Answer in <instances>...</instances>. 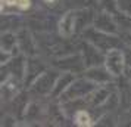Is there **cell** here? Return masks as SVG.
I'll list each match as a JSON object with an SVG mask.
<instances>
[{"label":"cell","instance_id":"8992f818","mask_svg":"<svg viewBox=\"0 0 131 127\" xmlns=\"http://www.w3.org/2000/svg\"><path fill=\"white\" fill-rule=\"evenodd\" d=\"M112 15L113 13H109V12H106V11L100 12L94 18V21H93L94 28L103 31V33H107V34H116L118 30H119V27H118V24H116L115 16H112Z\"/></svg>","mask_w":131,"mask_h":127},{"label":"cell","instance_id":"d6986e66","mask_svg":"<svg viewBox=\"0 0 131 127\" xmlns=\"http://www.w3.org/2000/svg\"><path fill=\"white\" fill-rule=\"evenodd\" d=\"M124 58H125V64H127V67L131 68V47L125 49L124 50Z\"/></svg>","mask_w":131,"mask_h":127},{"label":"cell","instance_id":"ac0fdd59","mask_svg":"<svg viewBox=\"0 0 131 127\" xmlns=\"http://www.w3.org/2000/svg\"><path fill=\"white\" fill-rule=\"evenodd\" d=\"M16 6H18L19 9H22V11H25V9H28V7L31 6V0H18Z\"/></svg>","mask_w":131,"mask_h":127},{"label":"cell","instance_id":"30bf717a","mask_svg":"<svg viewBox=\"0 0 131 127\" xmlns=\"http://www.w3.org/2000/svg\"><path fill=\"white\" fill-rule=\"evenodd\" d=\"M85 77L91 80L93 83H96V84H107V83L112 81L113 75L107 70H103V68L97 65V67H90L85 71Z\"/></svg>","mask_w":131,"mask_h":127},{"label":"cell","instance_id":"ba28073f","mask_svg":"<svg viewBox=\"0 0 131 127\" xmlns=\"http://www.w3.org/2000/svg\"><path fill=\"white\" fill-rule=\"evenodd\" d=\"M77 33V12H66L59 21V34L63 38H71Z\"/></svg>","mask_w":131,"mask_h":127},{"label":"cell","instance_id":"3957f363","mask_svg":"<svg viewBox=\"0 0 131 127\" xmlns=\"http://www.w3.org/2000/svg\"><path fill=\"white\" fill-rule=\"evenodd\" d=\"M125 67H127V64H125L124 52L119 50L118 47L109 50L105 55V68L112 74L113 77H121L124 74Z\"/></svg>","mask_w":131,"mask_h":127},{"label":"cell","instance_id":"9a60e30c","mask_svg":"<svg viewBox=\"0 0 131 127\" xmlns=\"http://www.w3.org/2000/svg\"><path fill=\"white\" fill-rule=\"evenodd\" d=\"M74 123L77 126H91L93 124V120H91V115L85 111V109H78L77 112L74 114Z\"/></svg>","mask_w":131,"mask_h":127},{"label":"cell","instance_id":"9c48e42d","mask_svg":"<svg viewBox=\"0 0 131 127\" xmlns=\"http://www.w3.org/2000/svg\"><path fill=\"white\" fill-rule=\"evenodd\" d=\"M18 46L19 50L22 53L28 55V56H34L36 55V43H34V38L31 37L30 31L22 28V30L18 33Z\"/></svg>","mask_w":131,"mask_h":127},{"label":"cell","instance_id":"2e32d148","mask_svg":"<svg viewBox=\"0 0 131 127\" xmlns=\"http://www.w3.org/2000/svg\"><path fill=\"white\" fill-rule=\"evenodd\" d=\"M99 5L103 11L109 13H116V11L119 9L118 0H99Z\"/></svg>","mask_w":131,"mask_h":127},{"label":"cell","instance_id":"ffe728a7","mask_svg":"<svg viewBox=\"0 0 131 127\" xmlns=\"http://www.w3.org/2000/svg\"><path fill=\"white\" fill-rule=\"evenodd\" d=\"M2 124L3 126H15L16 124V118L15 117H6L5 121H2Z\"/></svg>","mask_w":131,"mask_h":127},{"label":"cell","instance_id":"e0dca14e","mask_svg":"<svg viewBox=\"0 0 131 127\" xmlns=\"http://www.w3.org/2000/svg\"><path fill=\"white\" fill-rule=\"evenodd\" d=\"M118 6L122 13L131 15V0H118Z\"/></svg>","mask_w":131,"mask_h":127},{"label":"cell","instance_id":"7a4b0ae2","mask_svg":"<svg viewBox=\"0 0 131 127\" xmlns=\"http://www.w3.org/2000/svg\"><path fill=\"white\" fill-rule=\"evenodd\" d=\"M97 86L100 84H96L93 83L91 80H89L87 77L85 79H75L74 81L71 83V86L63 92L62 95V101H75V99H83V97H87L94 90Z\"/></svg>","mask_w":131,"mask_h":127},{"label":"cell","instance_id":"7c38bea8","mask_svg":"<svg viewBox=\"0 0 131 127\" xmlns=\"http://www.w3.org/2000/svg\"><path fill=\"white\" fill-rule=\"evenodd\" d=\"M44 73V67L40 64V61L31 59L27 62V73H25V83H34L38 75Z\"/></svg>","mask_w":131,"mask_h":127},{"label":"cell","instance_id":"5b68a950","mask_svg":"<svg viewBox=\"0 0 131 127\" xmlns=\"http://www.w3.org/2000/svg\"><path fill=\"white\" fill-rule=\"evenodd\" d=\"M103 50H100L99 47H96L94 44L85 42L83 44L81 49V55H83V59L85 67H97L100 64H105V56L102 53Z\"/></svg>","mask_w":131,"mask_h":127},{"label":"cell","instance_id":"44dd1931","mask_svg":"<svg viewBox=\"0 0 131 127\" xmlns=\"http://www.w3.org/2000/svg\"><path fill=\"white\" fill-rule=\"evenodd\" d=\"M127 79H128V83H131V68H128V73H127Z\"/></svg>","mask_w":131,"mask_h":127},{"label":"cell","instance_id":"277c9868","mask_svg":"<svg viewBox=\"0 0 131 127\" xmlns=\"http://www.w3.org/2000/svg\"><path fill=\"white\" fill-rule=\"evenodd\" d=\"M58 74L54 71H44L41 75H38L37 80L32 83V92H36L37 95H52V92L54 89L56 80H58Z\"/></svg>","mask_w":131,"mask_h":127},{"label":"cell","instance_id":"52a82bcc","mask_svg":"<svg viewBox=\"0 0 131 127\" xmlns=\"http://www.w3.org/2000/svg\"><path fill=\"white\" fill-rule=\"evenodd\" d=\"M56 67L62 68L65 71H69V73H78V71H83L85 64H84L83 55H66L62 59H59L58 62H54Z\"/></svg>","mask_w":131,"mask_h":127},{"label":"cell","instance_id":"4fadbf2b","mask_svg":"<svg viewBox=\"0 0 131 127\" xmlns=\"http://www.w3.org/2000/svg\"><path fill=\"white\" fill-rule=\"evenodd\" d=\"M7 64L10 65V73H12V75H15L16 79L21 80L25 75V73H27V62L24 61V58L18 56V58H15V61L7 62Z\"/></svg>","mask_w":131,"mask_h":127},{"label":"cell","instance_id":"5bb4252c","mask_svg":"<svg viewBox=\"0 0 131 127\" xmlns=\"http://www.w3.org/2000/svg\"><path fill=\"white\" fill-rule=\"evenodd\" d=\"M18 44V34H13L12 31H5L2 34V50L12 52L13 49H16Z\"/></svg>","mask_w":131,"mask_h":127},{"label":"cell","instance_id":"7402d4cb","mask_svg":"<svg viewBox=\"0 0 131 127\" xmlns=\"http://www.w3.org/2000/svg\"><path fill=\"white\" fill-rule=\"evenodd\" d=\"M44 2H46L47 5H54V3H56L58 0H44Z\"/></svg>","mask_w":131,"mask_h":127},{"label":"cell","instance_id":"8fae6325","mask_svg":"<svg viewBox=\"0 0 131 127\" xmlns=\"http://www.w3.org/2000/svg\"><path fill=\"white\" fill-rule=\"evenodd\" d=\"M75 80V75H74V73H63L62 75H59L58 77V80H56V84H54V89L53 92H52V96L53 97H59L63 95V92L71 86V83Z\"/></svg>","mask_w":131,"mask_h":127},{"label":"cell","instance_id":"6da1fadb","mask_svg":"<svg viewBox=\"0 0 131 127\" xmlns=\"http://www.w3.org/2000/svg\"><path fill=\"white\" fill-rule=\"evenodd\" d=\"M84 40L94 44L96 47H99L103 52H109V50L119 46V40L113 34L103 33L94 27H89L84 30Z\"/></svg>","mask_w":131,"mask_h":127}]
</instances>
